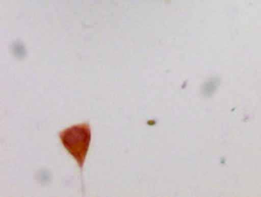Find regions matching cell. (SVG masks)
<instances>
[{"label":"cell","instance_id":"1","mask_svg":"<svg viewBox=\"0 0 261 197\" xmlns=\"http://www.w3.org/2000/svg\"><path fill=\"white\" fill-rule=\"evenodd\" d=\"M59 138L66 150L75 158L79 167H83L91 143V129L88 124L75 125L63 130L59 134Z\"/></svg>","mask_w":261,"mask_h":197}]
</instances>
